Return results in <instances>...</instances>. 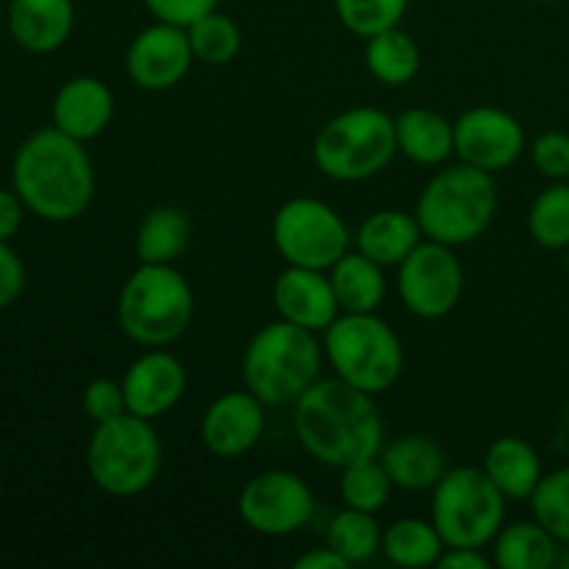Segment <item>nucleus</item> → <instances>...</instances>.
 <instances>
[{"instance_id": "4468645a", "label": "nucleus", "mask_w": 569, "mask_h": 569, "mask_svg": "<svg viewBox=\"0 0 569 569\" xmlns=\"http://www.w3.org/2000/svg\"><path fill=\"white\" fill-rule=\"evenodd\" d=\"M192 61L187 28L156 20L133 37L126 53V70L139 89L164 92L187 78Z\"/></svg>"}, {"instance_id": "39448f33", "label": "nucleus", "mask_w": 569, "mask_h": 569, "mask_svg": "<svg viewBox=\"0 0 569 569\" xmlns=\"http://www.w3.org/2000/svg\"><path fill=\"white\" fill-rule=\"evenodd\" d=\"M498 209V189L492 172L461 161L459 167L437 172L417 200V222L422 237L456 248L470 244L492 222Z\"/></svg>"}, {"instance_id": "f704fd0d", "label": "nucleus", "mask_w": 569, "mask_h": 569, "mask_svg": "<svg viewBox=\"0 0 569 569\" xmlns=\"http://www.w3.org/2000/svg\"><path fill=\"white\" fill-rule=\"evenodd\" d=\"M83 411H87L89 420L98 426V422H109L114 417L128 415L126 403V389L122 381H111V378H94L87 389H83Z\"/></svg>"}, {"instance_id": "20e7f679", "label": "nucleus", "mask_w": 569, "mask_h": 569, "mask_svg": "<svg viewBox=\"0 0 569 569\" xmlns=\"http://www.w3.org/2000/svg\"><path fill=\"white\" fill-rule=\"evenodd\" d=\"M194 292L172 264H139L122 283L117 322L144 348H167L192 326Z\"/></svg>"}, {"instance_id": "c03bdc74", "label": "nucleus", "mask_w": 569, "mask_h": 569, "mask_svg": "<svg viewBox=\"0 0 569 569\" xmlns=\"http://www.w3.org/2000/svg\"><path fill=\"white\" fill-rule=\"evenodd\" d=\"M548 3H561V0H548Z\"/></svg>"}, {"instance_id": "5701e85b", "label": "nucleus", "mask_w": 569, "mask_h": 569, "mask_svg": "<svg viewBox=\"0 0 569 569\" xmlns=\"http://www.w3.org/2000/svg\"><path fill=\"white\" fill-rule=\"evenodd\" d=\"M331 287L337 295L339 311L345 315H370L387 298V278L383 267L367 259L365 253H345L337 264L331 267Z\"/></svg>"}, {"instance_id": "ddd939ff", "label": "nucleus", "mask_w": 569, "mask_h": 569, "mask_svg": "<svg viewBox=\"0 0 569 569\" xmlns=\"http://www.w3.org/2000/svg\"><path fill=\"white\" fill-rule=\"evenodd\" d=\"M456 156L487 172L506 170L526 150V131L509 111L476 106L453 122Z\"/></svg>"}, {"instance_id": "0eeeda50", "label": "nucleus", "mask_w": 569, "mask_h": 569, "mask_svg": "<svg viewBox=\"0 0 569 569\" xmlns=\"http://www.w3.org/2000/svg\"><path fill=\"white\" fill-rule=\"evenodd\" d=\"M398 153L395 120L372 106L342 111L320 128L315 139V164L331 181L356 183L378 176Z\"/></svg>"}, {"instance_id": "58836bf2", "label": "nucleus", "mask_w": 569, "mask_h": 569, "mask_svg": "<svg viewBox=\"0 0 569 569\" xmlns=\"http://www.w3.org/2000/svg\"><path fill=\"white\" fill-rule=\"evenodd\" d=\"M26 211V203H22L14 189L11 192L9 189H0V242H9L11 237H17Z\"/></svg>"}, {"instance_id": "b1692460", "label": "nucleus", "mask_w": 569, "mask_h": 569, "mask_svg": "<svg viewBox=\"0 0 569 569\" xmlns=\"http://www.w3.org/2000/svg\"><path fill=\"white\" fill-rule=\"evenodd\" d=\"M398 150L415 164H442L450 153H456L453 122L445 120L431 109H406L395 120Z\"/></svg>"}, {"instance_id": "ea45409f", "label": "nucleus", "mask_w": 569, "mask_h": 569, "mask_svg": "<svg viewBox=\"0 0 569 569\" xmlns=\"http://www.w3.org/2000/svg\"><path fill=\"white\" fill-rule=\"evenodd\" d=\"M437 567L442 569H489V559L481 548H448L439 556Z\"/></svg>"}, {"instance_id": "a19ab883", "label": "nucleus", "mask_w": 569, "mask_h": 569, "mask_svg": "<svg viewBox=\"0 0 569 569\" xmlns=\"http://www.w3.org/2000/svg\"><path fill=\"white\" fill-rule=\"evenodd\" d=\"M295 567L298 569H348L350 565L337 553V550L331 548V545H326V548H317V550H311V553L300 556V559L295 561Z\"/></svg>"}, {"instance_id": "6ab92c4d", "label": "nucleus", "mask_w": 569, "mask_h": 569, "mask_svg": "<svg viewBox=\"0 0 569 569\" xmlns=\"http://www.w3.org/2000/svg\"><path fill=\"white\" fill-rule=\"evenodd\" d=\"M9 33L28 53H53L76 26L72 0H9Z\"/></svg>"}, {"instance_id": "c9c22d12", "label": "nucleus", "mask_w": 569, "mask_h": 569, "mask_svg": "<svg viewBox=\"0 0 569 569\" xmlns=\"http://www.w3.org/2000/svg\"><path fill=\"white\" fill-rule=\"evenodd\" d=\"M531 159L537 164V170L542 176L556 178H569V133L561 131H548L533 142Z\"/></svg>"}, {"instance_id": "423d86ee", "label": "nucleus", "mask_w": 569, "mask_h": 569, "mask_svg": "<svg viewBox=\"0 0 569 569\" xmlns=\"http://www.w3.org/2000/svg\"><path fill=\"white\" fill-rule=\"evenodd\" d=\"M87 470L111 498H133L153 487L161 470V442L150 420L120 415L98 422L87 445Z\"/></svg>"}, {"instance_id": "f03ea898", "label": "nucleus", "mask_w": 569, "mask_h": 569, "mask_svg": "<svg viewBox=\"0 0 569 569\" xmlns=\"http://www.w3.org/2000/svg\"><path fill=\"white\" fill-rule=\"evenodd\" d=\"M11 183L26 209L48 222H72L94 198V170L87 148L56 126L39 128L17 148Z\"/></svg>"}, {"instance_id": "37998d69", "label": "nucleus", "mask_w": 569, "mask_h": 569, "mask_svg": "<svg viewBox=\"0 0 569 569\" xmlns=\"http://www.w3.org/2000/svg\"><path fill=\"white\" fill-rule=\"evenodd\" d=\"M567 272H569V248H567Z\"/></svg>"}, {"instance_id": "412c9836", "label": "nucleus", "mask_w": 569, "mask_h": 569, "mask_svg": "<svg viewBox=\"0 0 569 569\" xmlns=\"http://www.w3.org/2000/svg\"><path fill=\"white\" fill-rule=\"evenodd\" d=\"M422 242V228L415 214L383 209L367 217L356 231V248L381 267H400V261Z\"/></svg>"}, {"instance_id": "dca6fc26", "label": "nucleus", "mask_w": 569, "mask_h": 569, "mask_svg": "<svg viewBox=\"0 0 569 569\" xmlns=\"http://www.w3.org/2000/svg\"><path fill=\"white\" fill-rule=\"evenodd\" d=\"M264 433V403L250 389L226 392L206 409L200 437L209 453L237 459L256 448Z\"/></svg>"}, {"instance_id": "7c9ffc66", "label": "nucleus", "mask_w": 569, "mask_h": 569, "mask_svg": "<svg viewBox=\"0 0 569 569\" xmlns=\"http://www.w3.org/2000/svg\"><path fill=\"white\" fill-rule=\"evenodd\" d=\"M392 487H395L392 478H389V472L383 470L381 461L367 459V461H356V465L345 467L342 481H339V495H342L348 509L378 515V511L389 503Z\"/></svg>"}, {"instance_id": "79ce46f5", "label": "nucleus", "mask_w": 569, "mask_h": 569, "mask_svg": "<svg viewBox=\"0 0 569 569\" xmlns=\"http://www.w3.org/2000/svg\"><path fill=\"white\" fill-rule=\"evenodd\" d=\"M3 20H6V11H3V0H0V28H3Z\"/></svg>"}, {"instance_id": "393cba45", "label": "nucleus", "mask_w": 569, "mask_h": 569, "mask_svg": "<svg viewBox=\"0 0 569 569\" xmlns=\"http://www.w3.org/2000/svg\"><path fill=\"white\" fill-rule=\"evenodd\" d=\"M192 239V220L176 206H156L139 222L137 250L139 264H172Z\"/></svg>"}, {"instance_id": "c756f323", "label": "nucleus", "mask_w": 569, "mask_h": 569, "mask_svg": "<svg viewBox=\"0 0 569 569\" xmlns=\"http://www.w3.org/2000/svg\"><path fill=\"white\" fill-rule=\"evenodd\" d=\"M187 33L194 59L203 61V64H231L242 50V31L231 17L220 14V11L200 17L198 22L187 28Z\"/></svg>"}, {"instance_id": "4c0bfd02", "label": "nucleus", "mask_w": 569, "mask_h": 569, "mask_svg": "<svg viewBox=\"0 0 569 569\" xmlns=\"http://www.w3.org/2000/svg\"><path fill=\"white\" fill-rule=\"evenodd\" d=\"M22 289H26V264L9 248V242H0V309L17 303Z\"/></svg>"}, {"instance_id": "1a4fd4ad", "label": "nucleus", "mask_w": 569, "mask_h": 569, "mask_svg": "<svg viewBox=\"0 0 569 569\" xmlns=\"http://www.w3.org/2000/svg\"><path fill=\"white\" fill-rule=\"evenodd\" d=\"M506 520V495L487 470L459 467L448 470L433 487L431 522L445 548H487Z\"/></svg>"}, {"instance_id": "9d476101", "label": "nucleus", "mask_w": 569, "mask_h": 569, "mask_svg": "<svg viewBox=\"0 0 569 569\" xmlns=\"http://www.w3.org/2000/svg\"><path fill=\"white\" fill-rule=\"evenodd\" d=\"M272 242L287 264L326 272L350 250V231L328 203L295 198L276 211Z\"/></svg>"}, {"instance_id": "c85d7f7f", "label": "nucleus", "mask_w": 569, "mask_h": 569, "mask_svg": "<svg viewBox=\"0 0 569 569\" xmlns=\"http://www.w3.org/2000/svg\"><path fill=\"white\" fill-rule=\"evenodd\" d=\"M381 528H378L376 515L359 509L339 511L328 526V545L342 556L348 565H365L381 550Z\"/></svg>"}, {"instance_id": "2eb2a0df", "label": "nucleus", "mask_w": 569, "mask_h": 569, "mask_svg": "<svg viewBox=\"0 0 569 569\" xmlns=\"http://www.w3.org/2000/svg\"><path fill=\"white\" fill-rule=\"evenodd\" d=\"M128 411L153 422L176 409L178 400L187 392V370L172 353L161 348H150L128 367L122 378Z\"/></svg>"}, {"instance_id": "e433bc0d", "label": "nucleus", "mask_w": 569, "mask_h": 569, "mask_svg": "<svg viewBox=\"0 0 569 569\" xmlns=\"http://www.w3.org/2000/svg\"><path fill=\"white\" fill-rule=\"evenodd\" d=\"M144 6H148V11L159 22L189 28L200 17L217 11L220 0H144Z\"/></svg>"}, {"instance_id": "cd10ccee", "label": "nucleus", "mask_w": 569, "mask_h": 569, "mask_svg": "<svg viewBox=\"0 0 569 569\" xmlns=\"http://www.w3.org/2000/svg\"><path fill=\"white\" fill-rule=\"evenodd\" d=\"M381 550L395 567L422 569L437 565L439 556L445 553V542L433 522L403 517L383 531Z\"/></svg>"}, {"instance_id": "a211bd4d", "label": "nucleus", "mask_w": 569, "mask_h": 569, "mask_svg": "<svg viewBox=\"0 0 569 569\" xmlns=\"http://www.w3.org/2000/svg\"><path fill=\"white\" fill-rule=\"evenodd\" d=\"M50 117H53V126L67 137L89 142L109 128L111 117H114V94L100 78H70L56 92Z\"/></svg>"}, {"instance_id": "72a5a7b5", "label": "nucleus", "mask_w": 569, "mask_h": 569, "mask_svg": "<svg viewBox=\"0 0 569 569\" xmlns=\"http://www.w3.org/2000/svg\"><path fill=\"white\" fill-rule=\"evenodd\" d=\"M533 520L548 528L556 542L569 545V467L542 476L531 495Z\"/></svg>"}, {"instance_id": "6e6552de", "label": "nucleus", "mask_w": 569, "mask_h": 569, "mask_svg": "<svg viewBox=\"0 0 569 569\" xmlns=\"http://www.w3.org/2000/svg\"><path fill=\"white\" fill-rule=\"evenodd\" d=\"M326 353L337 378L370 395L392 389L403 372V345L376 311L337 317L326 328Z\"/></svg>"}, {"instance_id": "473e14b6", "label": "nucleus", "mask_w": 569, "mask_h": 569, "mask_svg": "<svg viewBox=\"0 0 569 569\" xmlns=\"http://www.w3.org/2000/svg\"><path fill=\"white\" fill-rule=\"evenodd\" d=\"M333 6L350 33L370 39L389 28H398L409 9V0H333Z\"/></svg>"}, {"instance_id": "f3484780", "label": "nucleus", "mask_w": 569, "mask_h": 569, "mask_svg": "<svg viewBox=\"0 0 569 569\" xmlns=\"http://www.w3.org/2000/svg\"><path fill=\"white\" fill-rule=\"evenodd\" d=\"M272 300L281 320L295 322L309 331H326L339 317L337 295L331 278L322 270L289 264L272 287Z\"/></svg>"}, {"instance_id": "4be33fe9", "label": "nucleus", "mask_w": 569, "mask_h": 569, "mask_svg": "<svg viewBox=\"0 0 569 569\" xmlns=\"http://www.w3.org/2000/svg\"><path fill=\"white\" fill-rule=\"evenodd\" d=\"M483 470L506 498L526 500L542 481V461L539 453L520 437H500L489 445Z\"/></svg>"}, {"instance_id": "bb28decb", "label": "nucleus", "mask_w": 569, "mask_h": 569, "mask_svg": "<svg viewBox=\"0 0 569 569\" xmlns=\"http://www.w3.org/2000/svg\"><path fill=\"white\" fill-rule=\"evenodd\" d=\"M556 561V537L537 520L506 526L495 537V565L500 569H550Z\"/></svg>"}, {"instance_id": "2f4dec72", "label": "nucleus", "mask_w": 569, "mask_h": 569, "mask_svg": "<svg viewBox=\"0 0 569 569\" xmlns=\"http://www.w3.org/2000/svg\"><path fill=\"white\" fill-rule=\"evenodd\" d=\"M528 228H531L533 242L548 250L569 248V187L556 183L545 189L531 206L528 214Z\"/></svg>"}, {"instance_id": "f257e3e1", "label": "nucleus", "mask_w": 569, "mask_h": 569, "mask_svg": "<svg viewBox=\"0 0 569 569\" xmlns=\"http://www.w3.org/2000/svg\"><path fill=\"white\" fill-rule=\"evenodd\" d=\"M295 433L311 459L339 470L376 459L383 450V420L376 400L342 378H317L295 400Z\"/></svg>"}, {"instance_id": "7ed1b4c3", "label": "nucleus", "mask_w": 569, "mask_h": 569, "mask_svg": "<svg viewBox=\"0 0 569 569\" xmlns=\"http://www.w3.org/2000/svg\"><path fill=\"white\" fill-rule=\"evenodd\" d=\"M322 353L315 331L289 320L261 328L242 356L244 389L264 406L295 403L320 378Z\"/></svg>"}, {"instance_id": "aec40b11", "label": "nucleus", "mask_w": 569, "mask_h": 569, "mask_svg": "<svg viewBox=\"0 0 569 569\" xmlns=\"http://www.w3.org/2000/svg\"><path fill=\"white\" fill-rule=\"evenodd\" d=\"M381 465L395 487L422 492L442 481V476L448 472V456L431 437L406 433L381 450Z\"/></svg>"}, {"instance_id": "f8f14e48", "label": "nucleus", "mask_w": 569, "mask_h": 569, "mask_svg": "<svg viewBox=\"0 0 569 569\" xmlns=\"http://www.w3.org/2000/svg\"><path fill=\"white\" fill-rule=\"evenodd\" d=\"M239 515L261 537H289L315 515L309 483L287 470H267L250 478L239 492Z\"/></svg>"}, {"instance_id": "a878e982", "label": "nucleus", "mask_w": 569, "mask_h": 569, "mask_svg": "<svg viewBox=\"0 0 569 569\" xmlns=\"http://www.w3.org/2000/svg\"><path fill=\"white\" fill-rule=\"evenodd\" d=\"M365 61L370 76L387 87H403V83L415 81L422 67L420 44L409 33L400 31V26L367 39Z\"/></svg>"}, {"instance_id": "9b49d317", "label": "nucleus", "mask_w": 569, "mask_h": 569, "mask_svg": "<svg viewBox=\"0 0 569 569\" xmlns=\"http://www.w3.org/2000/svg\"><path fill=\"white\" fill-rule=\"evenodd\" d=\"M398 292L406 309L422 320L448 317L465 292V270L453 248L442 242H420L398 272Z\"/></svg>"}]
</instances>
